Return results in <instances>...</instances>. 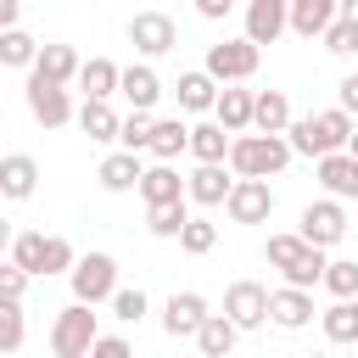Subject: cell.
I'll use <instances>...</instances> for the list:
<instances>
[{"label": "cell", "mask_w": 358, "mask_h": 358, "mask_svg": "<svg viewBox=\"0 0 358 358\" xmlns=\"http://www.w3.org/2000/svg\"><path fill=\"white\" fill-rule=\"evenodd\" d=\"M296 151H291V140L285 134H263V129H241L235 140H229V168L235 173H252V179H274V173H285V162H291Z\"/></svg>", "instance_id": "1"}, {"label": "cell", "mask_w": 358, "mask_h": 358, "mask_svg": "<svg viewBox=\"0 0 358 358\" xmlns=\"http://www.w3.org/2000/svg\"><path fill=\"white\" fill-rule=\"evenodd\" d=\"M101 336V313H95V302H67L62 313H56V324H50V352L56 358H90V341Z\"/></svg>", "instance_id": "2"}, {"label": "cell", "mask_w": 358, "mask_h": 358, "mask_svg": "<svg viewBox=\"0 0 358 358\" xmlns=\"http://www.w3.org/2000/svg\"><path fill=\"white\" fill-rule=\"evenodd\" d=\"M67 285H73V296L78 302H112V291H117V257L112 252H84L73 268H67Z\"/></svg>", "instance_id": "3"}, {"label": "cell", "mask_w": 358, "mask_h": 358, "mask_svg": "<svg viewBox=\"0 0 358 358\" xmlns=\"http://www.w3.org/2000/svg\"><path fill=\"white\" fill-rule=\"evenodd\" d=\"M257 62H263V45H252L246 34L241 39H218V45H207V73L218 78V84H246L252 73H257Z\"/></svg>", "instance_id": "4"}, {"label": "cell", "mask_w": 358, "mask_h": 358, "mask_svg": "<svg viewBox=\"0 0 358 358\" xmlns=\"http://www.w3.org/2000/svg\"><path fill=\"white\" fill-rule=\"evenodd\" d=\"M224 213H229V224H268V218H274V190H268V179L235 173V185H229V196H224Z\"/></svg>", "instance_id": "5"}, {"label": "cell", "mask_w": 358, "mask_h": 358, "mask_svg": "<svg viewBox=\"0 0 358 358\" xmlns=\"http://www.w3.org/2000/svg\"><path fill=\"white\" fill-rule=\"evenodd\" d=\"M296 229H302V241H313V246H341L347 241V207H341V196H319V201H308L302 207V218H296Z\"/></svg>", "instance_id": "6"}, {"label": "cell", "mask_w": 358, "mask_h": 358, "mask_svg": "<svg viewBox=\"0 0 358 358\" xmlns=\"http://www.w3.org/2000/svg\"><path fill=\"white\" fill-rule=\"evenodd\" d=\"M123 34H129V45H134L145 62H151V56H168V50L179 45V28H173L168 11H134Z\"/></svg>", "instance_id": "7"}, {"label": "cell", "mask_w": 358, "mask_h": 358, "mask_svg": "<svg viewBox=\"0 0 358 358\" xmlns=\"http://www.w3.org/2000/svg\"><path fill=\"white\" fill-rule=\"evenodd\" d=\"M28 112H34L39 129H67V123L78 117L67 84H45V78H28Z\"/></svg>", "instance_id": "8"}, {"label": "cell", "mask_w": 358, "mask_h": 358, "mask_svg": "<svg viewBox=\"0 0 358 358\" xmlns=\"http://www.w3.org/2000/svg\"><path fill=\"white\" fill-rule=\"evenodd\" d=\"M224 313H229L241 330H263V324H268V285H257V280H229Z\"/></svg>", "instance_id": "9"}, {"label": "cell", "mask_w": 358, "mask_h": 358, "mask_svg": "<svg viewBox=\"0 0 358 358\" xmlns=\"http://www.w3.org/2000/svg\"><path fill=\"white\" fill-rule=\"evenodd\" d=\"M207 313H213V308H207L201 291H173V296L162 302V330H168L173 341H196V330H201Z\"/></svg>", "instance_id": "10"}, {"label": "cell", "mask_w": 358, "mask_h": 358, "mask_svg": "<svg viewBox=\"0 0 358 358\" xmlns=\"http://www.w3.org/2000/svg\"><path fill=\"white\" fill-rule=\"evenodd\" d=\"M229 185H235V168H224V162H196V168L185 173V196H190L196 207H224Z\"/></svg>", "instance_id": "11"}, {"label": "cell", "mask_w": 358, "mask_h": 358, "mask_svg": "<svg viewBox=\"0 0 358 358\" xmlns=\"http://www.w3.org/2000/svg\"><path fill=\"white\" fill-rule=\"evenodd\" d=\"M268 324H280V330H308V324H313V291H308V285H280V291H268Z\"/></svg>", "instance_id": "12"}, {"label": "cell", "mask_w": 358, "mask_h": 358, "mask_svg": "<svg viewBox=\"0 0 358 358\" xmlns=\"http://www.w3.org/2000/svg\"><path fill=\"white\" fill-rule=\"evenodd\" d=\"M280 34H291V0H246V39L274 45Z\"/></svg>", "instance_id": "13"}, {"label": "cell", "mask_w": 358, "mask_h": 358, "mask_svg": "<svg viewBox=\"0 0 358 358\" xmlns=\"http://www.w3.org/2000/svg\"><path fill=\"white\" fill-rule=\"evenodd\" d=\"M140 173H145V162H140V151H129V145H117V151H112V157H101V168H95L101 190H112V196L140 190Z\"/></svg>", "instance_id": "14"}, {"label": "cell", "mask_w": 358, "mask_h": 358, "mask_svg": "<svg viewBox=\"0 0 358 358\" xmlns=\"http://www.w3.org/2000/svg\"><path fill=\"white\" fill-rule=\"evenodd\" d=\"M319 185L324 196H341V201H358V157L341 145V151H324L319 157Z\"/></svg>", "instance_id": "15"}, {"label": "cell", "mask_w": 358, "mask_h": 358, "mask_svg": "<svg viewBox=\"0 0 358 358\" xmlns=\"http://www.w3.org/2000/svg\"><path fill=\"white\" fill-rule=\"evenodd\" d=\"M117 95H123L129 106H145V112H151V106L162 101V78H157V67H151V62H129V67L117 73Z\"/></svg>", "instance_id": "16"}, {"label": "cell", "mask_w": 358, "mask_h": 358, "mask_svg": "<svg viewBox=\"0 0 358 358\" xmlns=\"http://www.w3.org/2000/svg\"><path fill=\"white\" fill-rule=\"evenodd\" d=\"M34 190H39V162H34L28 151L0 157V196H6V201H28Z\"/></svg>", "instance_id": "17"}, {"label": "cell", "mask_w": 358, "mask_h": 358, "mask_svg": "<svg viewBox=\"0 0 358 358\" xmlns=\"http://www.w3.org/2000/svg\"><path fill=\"white\" fill-rule=\"evenodd\" d=\"M140 201L145 207H162V201H185V173L173 162H151L140 173Z\"/></svg>", "instance_id": "18"}, {"label": "cell", "mask_w": 358, "mask_h": 358, "mask_svg": "<svg viewBox=\"0 0 358 358\" xmlns=\"http://www.w3.org/2000/svg\"><path fill=\"white\" fill-rule=\"evenodd\" d=\"M28 78H45V84H73L78 78V50L73 45H39Z\"/></svg>", "instance_id": "19"}, {"label": "cell", "mask_w": 358, "mask_h": 358, "mask_svg": "<svg viewBox=\"0 0 358 358\" xmlns=\"http://www.w3.org/2000/svg\"><path fill=\"white\" fill-rule=\"evenodd\" d=\"M252 95L257 90H241V84H218V101H213V117L229 129V134H241V129H252Z\"/></svg>", "instance_id": "20"}, {"label": "cell", "mask_w": 358, "mask_h": 358, "mask_svg": "<svg viewBox=\"0 0 358 358\" xmlns=\"http://www.w3.org/2000/svg\"><path fill=\"white\" fill-rule=\"evenodd\" d=\"M319 324H324V341H330V347H358V302H352V296H336V302L319 313Z\"/></svg>", "instance_id": "21"}, {"label": "cell", "mask_w": 358, "mask_h": 358, "mask_svg": "<svg viewBox=\"0 0 358 358\" xmlns=\"http://www.w3.org/2000/svg\"><path fill=\"white\" fill-rule=\"evenodd\" d=\"M179 112H213V101H218V78L207 73V67H190V73H179Z\"/></svg>", "instance_id": "22"}, {"label": "cell", "mask_w": 358, "mask_h": 358, "mask_svg": "<svg viewBox=\"0 0 358 358\" xmlns=\"http://www.w3.org/2000/svg\"><path fill=\"white\" fill-rule=\"evenodd\" d=\"M95 145H106V140H117V112H112V101H101V95H84V106H78V117H73Z\"/></svg>", "instance_id": "23"}, {"label": "cell", "mask_w": 358, "mask_h": 358, "mask_svg": "<svg viewBox=\"0 0 358 358\" xmlns=\"http://www.w3.org/2000/svg\"><path fill=\"white\" fill-rule=\"evenodd\" d=\"M145 151H151L157 162H179V151H190V123H185V117H157Z\"/></svg>", "instance_id": "24"}, {"label": "cell", "mask_w": 358, "mask_h": 358, "mask_svg": "<svg viewBox=\"0 0 358 358\" xmlns=\"http://www.w3.org/2000/svg\"><path fill=\"white\" fill-rule=\"evenodd\" d=\"M229 129L218 123V117H207V123H190V157L196 162H229Z\"/></svg>", "instance_id": "25"}, {"label": "cell", "mask_w": 358, "mask_h": 358, "mask_svg": "<svg viewBox=\"0 0 358 358\" xmlns=\"http://www.w3.org/2000/svg\"><path fill=\"white\" fill-rule=\"evenodd\" d=\"M336 11H341V0H291V34L296 39H319Z\"/></svg>", "instance_id": "26"}, {"label": "cell", "mask_w": 358, "mask_h": 358, "mask_svg": "<svg viewBox=\"0 0 358 358\" xmlns=\"http://www.w3.org/2000/svg\"><path fill=\"white\" fill-rule=\"evenodd\" d=\"M117 73H123V67H117L112 56H90V62H78V78H73V84H78L84 95L112 101V95H117Z\"/></svg>", "instance_id": "27"}, {"label": "cell", "mask_w": 358, "mask_h": 358, "mask_svg": "<svg viewBox=\"0 0 358 358\" xmlns=\"http://www.w3.org/2000/svg\"><path fill=\"white\" fill-rule=\"evenodd\" d=\"M285 123H291V101H285V90H257V95H252V129H263V134H285Z\"/></svg>", "instance_id": "28"}, {"label": "cell", "mask_w": 358, "mask_h": 358, "mask_svg": "<svg viewBox=\"0 0 358 358\" xmlns=\"http://www.w3.org/2000/svg\"><path fill=\"white\" fill-rule=\"evenodd\" d=\"M235 336H241V324H235L229 313H207L201 330H196V347H201V358H224V352L235 347Z\"/></svg>", "instance_id": "29"}, {"label": "cell", "mask_w": 358, "mask_h": 358, "mask_svg": "<svg viewBox=\"0 0 358 358\" xmlns=\"http://www.w3.org/2000/svg\"><path fill=\"white\" fill-rule=\"evenodd\" d=\"M185 218H190V196H185V201H162V207H145V229H151L157 241H179Z\"/></svg>", "instance_id": "30"}, {"label": "cell", "mask_w": 358, "mask_h": 358, "mask_svg": "<svg viewBox=\"0 0 358 358\" xmlns=\"http://www.w3.org/2000/svg\"><path fill=\"white\" fill-rule=\"evenodd\" d=\"M324 263H330V257H324V246H313V241H308V246L296 252V263H291V268H280V274H285V285H308V291H313V285L324 280Z\"/></svg>", "instance_id": "31"}, {"label": "cell", "mask_w": 358, "mask_h": 358, "mask_svg": "<svg viewBox=\"0 0 358 358\" xmlns=\"http://www.w3.org/2000/svg\"><path fill=\"white\" fill-rule=\"evenodd\" d=\"M34 56H39V39L28 34V28H6L0 34V67H34Z\"/></svg>", "instance_id": "32"}, {"label": "cell", "mask_w": 358, "mask_h": 358, "mask_svg": "<svg viewBox=\"0 0 358 358\" xmlns=\"http://www.w3.org/2000/svg\"><path fill=\"white\" fill-rule=\"evenodd\" d=\"M28 341V319H22V296H0V352H17Z\"/></svg>", "instance_id": "33"}, {"label": "cell", "mask_w": 358, "mask_h": 358, "mask_svg": "<svg viewBox=\"0 0 358 358\" xmlns=\"http://www.w3.org/2000/svg\"><path fill=\"white\" fill-rule=\"evenodd\" d=\"M313 123H319V145H324V151H341V145H347V134H352V112H347V106L313 112Z\"/></svg>", "instance_id": "34"}, {"label": "cell", "mask_w": 358, "mask_h": 358, "mask_svg": "<svg viewBox=\"0 0 358 358\" xmlns=\"http://www.w3.org/2000/svg\"><path fill=\"white\" fill-rule=\"evenodd\" d=\"M11 263H22L34 280H45V229H22L11 241Z\"/></svg>", "instance_id": "35"}, {"label": "cell", "mask_w": 358, "mask_h": 358, "mask_svg": "<svg viewBox=\"0 0 358 358\" xmlns=\"http://www.w3.org/2000/svg\"><path fill=\"white\" fill-rule=\"evenodd\" d=\"M179 246H185L190 257H207V252L218 246V224H213V218H196V213H190V218H185V229H179Z\"/></svg>", "instance_id": "36"}, {"label": "cell", "mask_w": 358, "mask_h": 358, "mask_svg": "<svg viewBox=\"0 0 358 358\" xmlns=\"http://www.w3.org/2000/svg\"><path fill=\"white\" fill-rule=\"evenodd\" d=\"M151 123H157V117H151L145 106H129V117L117 123V145H129V151H145V145H151Z\"/></svg>", "instance_id": "37"}, {"label": "cell", "mask_w": 358, "mask_h": 358, "mask_svg": "<svg viewBox=\"0 0 358 358\" xmlns=\"http://www.w3.org/2000/svg\"><path fill=\"white\" fill-rule=\"evenodd\" d=\"M106 308H112V319H123V324H140V319H145V308H151V296H145L140 285H117Z\"/></svg>", "instance_id": "38"}, {"label": "cell", "mask_w": 358, "mask_h": 358, "mask_svg": "<svg viewBox=\"0 0 358 358\" xmlns=\"http://www.w3.org/2000/svg\"><path fill=\"white\" fill-rule=\"evenodd\" d=\"M319 285H324L330 296H358V263H352V257H330Z\"/></svg>", "instance_id": "39"}, {"label": "cell", "mask_w": 358, "mask_h": 358, "mask_svg": "<svg viewBox=\"0 0 358 358\" xmlns=\"http://www.w3.org/2000/svg\"><path fill=\"white\" fill-rule=\"evenodd\" d=\"M302 246H308L302 229H285V235H268V241H263V257H268V268H291Z\"/></svg>", "instance_id": "40"}, {"label": "cell", "mask_w": 358, "mask_h": 358, "mask_svg": "<svg viewBox=\"0 0 358 358\" xmlns=\"http://www.w3.org/2000/svg\"><path fill=\"white\" fill-rule=\"evenodd\" d=\"M319 39H324V50H330V56H352V50H358V22L336 11V17H330V28H324Z\"/></svg>", "instance_id": "41"}, {"label": "cell", "mask_w": 358, "mask_h": 358, "mask_svg": "<svg viewBox=\"0 0 358 358\" xmlns=\"http://www.w3.org/2000/svg\"><path fill=\"white\" fill-rule=\"evenodd\" d=\"M73 263H78L73 241H67V235H45V280H50V274H67Z\"/></svg>", "instance_id": "42"}, {"label": "cell", "mask_w": 358, "mask_h": 358, "mask_svg": "<svg viewBox=\"0 0 358 358\" xmlns=\"http://www.w3.org/2000/svg\"><path fill=\"white\" fill-rule=\"evenodd\" d=\"M28 285H34V274L22 263H0V296H28Z\"/></svg>", "instance_id": "43"}, {"label": "cell", "mask_w": 358, "mask_h": 358, "mask_svg": "<svg viewBox=\"0 0 358 358\" xmlns=\"http://www.w3.org/2000/svg\"><path fill=\"white\" fill-rule=\"evenodd\" d=\"M90 352H95V358H129V341H123V336H95Z\"/></svg>", "instance_id": "44"}, {"label": "cell", "mask_w": 358, "mask_h": 358, "mask_svg": "<svg viewBox=\"0 0 358 358\" xmlns=\"http://www.w3.org/2000/svg\"><path fill=\"white\" fill-rule=\"evenodd\" d=\"M336 106H347V112L358 117V73H347V78L336 84Z\"/></svg>", "instance_id": "45"}, {"label": "cell", "mask_w": 358, "mask_h": 358, "mask_svg": "<svg viewBox=\"0 0 358 358\" xmlns=\"http://www.w3.org/2000/svg\"><path fill=\"white\" fill-rule=\"evenodd\" d=\"M235 6H241V0H196V11H201L207 22H218V17H229Z\"/></svg>", "instance_id": "46"}, {"label": "cell", "mask_w": 358, "mask_h": 358, "mask_svg": "<svg viewBox=\"0 0 358 358\" xmlns=\"http://www.w3.org/2000/svg\"><path fill=\"white\" fill-rule=\"evenodd\" d=\"M17 17H22V0H0V34L17 28Z\"/></svg>", "instance_id": "47"}, {"label": "cell", "mask_w": 358, "mask_h": 358, "mask_svg": "<svg viewBox=\"0 0 358 358\" xmlns=\"http://www.w3.org/2000/svg\"><path fill=\"white\" fill-rule=\"evenodd\" d=\"M11 241H17V229H11V218H0V252H11Z\"/></svg>", "instance_id": "48"}, {"label": "cell", "mask_w": 358, "mask_h": 358, "mask_svg": "<svg viewBox=\"0 0 358 358\" xmlns=\"http://www.w3.org/2000/svg\"><path fill=\"white\" fill-rule=\"evenodd\" d=\"M341 17H352V22H358V0H341Z\"/></svg>", "instance_id": "49"}, {"label": "cell", "mask_w": 358, "mask_h": 358, "mask_svg": "<svg viewBox=\"0 0 358 358\" xmlns=\"http://www.w3.org/2000/svg\"><path fill=\"white\" fill-rule=\"evenodd\" d=\"M347 151H352V157H358V123H352V134H347Z\"/></svg>", "instance_id": "50"}, {"label": "cell", "mask_w": 358, "mask_h": 358, "mask_svg": "<svg viewBox=\"0 0 358 358\" xmlns=\"http://www.w3.org/2000/svg\"><path fill=\"white\" fill-rule=\"evenodd\" d=\"M352 302H358V296H352Z\"/></svg>", "instance_id": "51"}]
</instances>
